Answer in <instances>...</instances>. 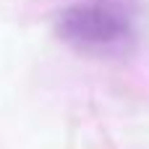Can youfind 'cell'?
Here are the masks:
<instances>
[{
	"instance_id": "cell-1",
	"label": "cell",
	"mask_w": 149,
	"mask_h": 149,
	"mask_svg": "<svg viewBox=\"0 0 149 149\" xmlns=\"http://www.w3.org/2000/svg\"><path fill=\"white\" fill-rule=\"evenodd\" d=\"M136 10L126 0H79L60 10L58 34L86 55H120L136 42Z\"/></svg>"
}]
</instances>
